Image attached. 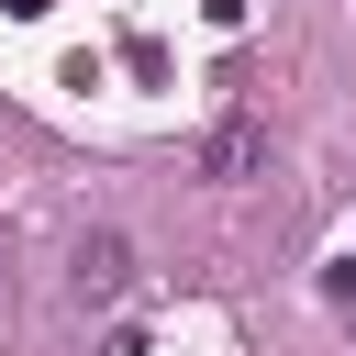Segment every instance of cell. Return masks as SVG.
Wrapping results in <instances>:
<instances>
[{
	"label": "cell",
	"mask_w": 356,
	"mask_h": 356,
	"mask_svg": "<svg viewBox=\"0 0 356 356\" xmlns=\"http://www.w3.org/2000/svg\"><path fill=\"white\" fill-rule=\"evenodd\" d=\"M323 300H356V256H334V267H323Z\"/></svg>",
	"instance_id": "3"
},
{
	"label": "cell",
	"mask_w": 356,
	"mask_h": 356,
	"mask_svg": "<svg viewBox=\"0 0 356 356\" xmlns=\"http://www.w3.org/2000/svg\"><path fill=\"white\" fill-rule=\"evenodd\" d=\"M211 22H245V0H211Z\"/></svg>",
	"instance_id": "5"
},
{
	"label": "cell",
	"mask_w": 356,
	"mask_h": 356,
	"mask_svg": "<svg viewBox=\"0 0 356 356\" xmlns=\"http://www.w3.org/2000/svg\"><path fill=\"white\" fill-rule=\"evenodd\" d=\"M256 156H267V134H256V122H222V134H211V145H200V167H211V178H222V189H234V178H245V167H256Z\"/></svg>",
	"instance_id": "2"
},
{
	"label": "cell",
	"mask_w": 356,
	"mask_h": 356,
	"mask_svg": "<svg viewBox=\"0 0 356 356\" xmlns=\"http://www.w3.org/2000/svg\"><path fill=\"white\" fill-rule=\"evenodd\" d=\"M0 11H11V22H44V11H56V0H0Z\"/></svg>",
	"instance_id": "4"
},
{
	"label": "cell",
	"mask_w": 356,
	"mask_h": 356,
	"mask_svg": "<svg viewBox=\"0 0 356 356\" xmlns=\"http://www.w3.org/2000/svg\"><path fill=\"white\" fill-rule=\"evenodd\" d=\"M67 289H78V300H122V289H134V245H122V234H89L78 267H67Z\"/></svg>",
	"instance_id": "1"
}]
</instances>
